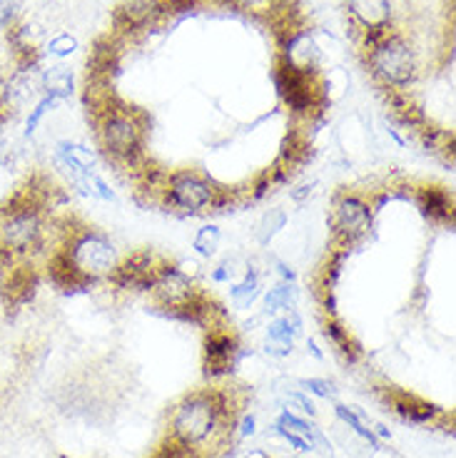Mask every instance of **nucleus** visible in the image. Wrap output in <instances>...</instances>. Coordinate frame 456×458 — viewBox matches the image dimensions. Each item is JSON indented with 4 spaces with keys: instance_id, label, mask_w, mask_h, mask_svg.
<instances>
[{
    "instance_id": "25",
    "label": "nucleus",
    "mask_w": 456,
    "mask_h": 458,
    "mask_svg": "<svg viewBox=\"0 0 456 458\" xmlns=\"http://www.w3.org/2000/svg\"><path fill=\"white\" fill-rule=\"evenodd\" d=\"M56 107H57L56 98H47V95H43V98L33 105V110L28 113V117H25V138H33L35 132H38V127L43 125V120H46L47 114L53 113Z\"/></svg>"
},
{
    "instance_id": "15",
    "label": "nucleus",
    "mask_w": 456,
    "mask_h": 458,
    "mask_svg": "<svg viewBox=\"0 0 456 458\" xmlns=\"http://www.w3.org/2000/svg\"><path fill=\"white\" fill-rule=\"evenodd\" d=\"M264 334H267V342L277 344H289L295 346L297 336H302V319L295 310L285 311V314H277L274 319H270V324L264 327Z\"/></svg>"
},
{
    "instance_id": "27",
    "label": "nucleus",
    "mask_w": 456,
    "mask_h": 458,
    "mask_svg": "<svg viewBox=\"0 0 456 458\" xmlns=\"http://www.w3.org/2000/svg\"><path fill=\"white\" fill-rule=\"evenodd\" d=\"M247 267V264H245ZM245 267L237 262V257H228V259H222V262L217 264L215 269L210 272V279L215 282V284H232L240 272H245Z\"/></svg>"
},
{
    "instance_id": "14",
    "label": "nucleus",
    "mask_w": 456,
    "mask_h": 458,
    "mask_svg": "<svg viewBox=\"0 0 456 458\" xmlns=\"http://www.w3.org/2000/svg\"><path fill=\"white\" fill-rule=\"evenodd\" d=\"M417 205L422 207V215L432 222H446L454 215L452 195L439 187H424L417 192Z\"/></svg>"
},
{
    "instance_id": "35",
    "label": "nucleus",
    "mask_w": 456,
    "mask_h": 458,
    "mask_svg": "<svg viewBox=\"0 0 456 458\" xmlns=\"http://www.w3.org/2000/svg\"><path fill=\"white\" fill-rule=\"evenodd\" d=\"M314 187H317V182L299 184V187H295V190H289V197H292V202H297V205L307 202L309 197H312V192H314Z\"/></svg>"
},
{
    "instance_id": "8",
    "label": "nucleus",
    "mask_w": 456,
    "mask_h": 458,
    "mask_svg": "<svg viewBox=\"0 0 456 458\" xmlns=\"http://www.w3.org/2000/svg\"><path fill=\"white\" fill-rule=\"evenodd\" d=\"M162 259L155 257L152 250H142V252H133L125 259H120L115 275L110 276L117 289H130V292H150L152 286V276L155 269L160 267Z\"/></svg>"
},
{
    "instance_id": "17",
    "label": "nucleus",
    "mask_w": 456,
    "mask_h": 458,
    "mask_svg": "<svg viewBox=\"0 0 456 458\" xmlns=\"http://www.w3.org/2000/svg\"><path fill=\"white\" fill-rule=\"evenodd\" d=\"M297 299H299V289L295 282H277L262 294L264 314H285V311L295 310Z\"/></svg>"
},
{
    "instance_id": "24",
    "label": "nucleus",
    "mask_w": 456,
    "mask_h": 458,
    "mask_svg": "<svg viewBox=\"0 0 456 458\" xmlns=\"http://www.w3.org/2000/svg\"><path fill=\"white\" fill-rule=\"evenodd\" d=\"M18 195H21V187L15 184V172H13L11 160L0 157V209H5Z\"/></svg>"
},
{
    "instance_id": "28",
    "label": "nucleus",
    "mask_w": 456,
    "mask_h": 458,
    "mask_svg": "<svg viewBox=\"0 0 456 458\" xmlns=\"http://www.w3.org/2000/svg\"><path fill=\"white\" fill-rule=\"evenodd\" d=\"M75 50H78V40L70 33L56 35V38H50V43H47V55L57 57V60H65V57L73 55Z\"/></svg>"
},
{
    "instance_id": "38",
    "label": "nucleus",
    "mask_w": 456,
    "mask_h": 458,
    "mask_svg": "<svg viewBox=\"0 0 456 458\" xmlns=\"http://www.w3.org/2000/svg\"><path fill=\"white\" fill-rule=\"evenodd\" d=\"M307 352L314 356L317 361H322V359H324V354L320 352V346H317V342H314V339H307Z\"/></svg>"
},
{
    "instance_id": "9",
    "label": "nucleus",
    "mask_w": 456,
    "mask_h": 458,
    "mask_svg": "<svg viewBox=\"0 0 456 458\" xmlns=\"http://www.w3.org/2000/svg\"><path fill=\"white\" fill-rule=\"evenodd\" d=\"M240 356L237 339L229 332L210 329L205 339V359H207V377H222L229 374Z\"/></svg>"
},
{
    "instance_id": "37",
    "label": "nucleus",
    "mask_w": 456,
    "mask_h": 458,
    "mask_svg": "<svg viewBox=\"0 0 456 458\" xmlns=\"http://www.w3.org/2000/svg\"><path fill=\"white\" fill-rule=\"evenodd\" d=\"M245 11H252V13H264L270 11L274 5V0H237Z\"/></svg>"
},
{
    "instance_id": "4",
    "label": "nucleus",
    "mask_w": 456,
    "mask_h": 458,
    "mask_svg": "<svg viewBox=\"0 0 456 458\" xmlns=\"http://www.w3.org/2000/svg\"><path fill=\"white\" fill-rule=\"evenodd\" d=\"M229 202V195L219 190L210 177L197 170H180L168 174V184L162 190L160 205L168 212H177L185 217H197L207 212H222Z\"/></svg>"
},
{
    "instance_id": "11",
    "label": "nucleus",
    "mask_w": 456,
    "mask_h": 458,
    "mask_svg": "<svg viewBox=\"0 0 456 458\" xmlns=\"http://www.w3.org/2000/svg\"><path fill=\"white\" fill-rule=\"evenodd\" d=\"M320 46L314 43V38L305 30L299 33H292L287 38L285 43V65L295 68L297 72H305V75H312L317 65H320Z\"/></svg>"
},
{
    "instance_id": "20",
    "label": "nucleus",
    "mask_w": 456,
    "mask_h": 458,
    "mask_svg": "<svg viewBox=\"0 0 456 458\" xmlns=\"http://www.w3.org/2000/svg\"><path fill=\"white\" fill-rule=\"evenodd\" d=\"M324 336H327V339L337 346V352L342 356H347L349 361H357V359L362 356V352H359V346H357V342L352 339L349 329H344L337 319H330L324 324Z\"/></svg>"
},
{
    "instance_id": "36",
    "label": "nucleus",
    "mask_w": 456,
    "mask_h": 458,
    "mask_svg": "<svg viewBox=\"0 0 456 458\" xmlns=\"http://www.w3.org/2000/svg\"><path fill=\"white\" fill-rule=\"evenodd\" d=\"M237 434H240V438H247V436H252L254 431H257V419H254V413H245L242 416V421L237 424Z\"/></svg>"
},
{
    "instance_id": "31",
    "label": "nucleus",
    "mask_w": 456,
    "mask_h": 458,
    "mask_svg": "<svg viewBox=\"0 0 456 458\" xmlns=\"http://www.w3.org/2000/svg\"><path fill=\"white\" fill-rule=\"evenodd\" d=\"M274 434L282 436L287 444L295 448V451H299V454H307V451H312V446H309V441H307V438H305V436L289 434V431H285V428H274Z\"/></svg>"
},
{
    "instance_id": "12",
    "label": "nucleus",
    "mask_w": 456,
    "mask_h": 458,
    "mask_svg": "<svg viewBox=\"0 0 456 458\" xmlns=\"http://www.w3.org/2000/svg\"><path fill=\"white\" fill-rule=\"evenodd\" d=\"M260 297H262V275H260L257 267L247 264L240 279H235L229 284V301H232L235 310L250 311Z\"/></svg>"
},
{
    "instance_id": "34",
    "label": "nucleus",
    "mask_w": 456,
    "mask_h": 458,
    "mask_svg": "<svg viewBox=\"0 0 456 458\" xmlns=\"http://www.w3.org/2000/svg\"><path fill=\"white\" fill-rule=\"evenodd\" d=\"M274 272L280 276V282H297L295 267L285 259H274Z\"/></svg>"
},
{
    "instance_id": "5",
    "label": "nucleus",
    "mask_w": 456,
    "mask_h": 458,
    "mask_svg": "<svg viewBox=\"0 0 456 458\" xmlns=\"http://www.w3.org/2000/svg\"><path fill=\"white\" fill-rule=\"evenodd\" d=\"M369 68L382 85L391 90H404L417 81L419 63L414 47L401 35H384L374 47H369Z\"/></svg>"
},
{
    "instance_id": "22",
    "label": "nucleus",
    "mask_w": 456,
    "mask_h": 458,
    "mask_svg": "<svg viewBox=\"0 0 456 458\" xmlns=\"http://www.w3.org/2000/svg\"><path fill=\"white\" fill-rule=\"evenodd\" d=\"M219 244H222V229L217 227V225H202V227L197 229V234H194L193 250L197 257L210 259V257L217 254Z\"/></svg>"
},
{
    "instance_id": "21",
    "label": "nucleus",
    "mask_w": 456,
    "mask_h": 458,
    "mask_svg": "<svg viewBox=\"0 0 456 458\" xmlns=\"http://www.w3.org/2000/svg\"><path fill=\"white\" fill-rule=\"evenodd\" d=\"M394 409H397L404 419L414 421V424H424V421H429V419H434V416L439 413L436 406H432V403H424V401H417L414 396H407V394L397 396V401H394Z\"/></svg>"
},
{
    "instance_id": "18",
    "label": "nucleus",
    "mask_w": 456,
    "mask_h": 458,
    "mask_svg": "<svg viewBox=\"0 0 456 458\" xmlns=\"http://www.w3.org/2000/svg\"><path fill=\"white\" fill-rule=\"evenodd\" d=\"M287 222H289V215H287V209L282 207H272V209H267L262 217L257 219V227H254V242L260 244V247H270L280 234H282V229L287 227Z\"/></svg>"
},
{
    "instance_id": "1",
    "label": "nucleus",
    "mask_w": 456,
    "mask_h": 458,
    "mask_svg": "<svg viewBox=\"0 0 456 458\" xmlns=\"http://www.w3.org/2000/svg\"><path fill=\"white\" fill-rule=\"evenodd\" d=\"M57 257L75 276V282L90 286L95 282H110L117 264H120V250L105 232L92 227L70 229L68 237L63 240V247L57 250Z\"/></svg>"
},
{
    "instance_id": "26",
    "label": "nucleus",
    "mask_w": 456,
    "mask_h": 458,
    "mask_svg": "<svg viewBox=\"0 0 456 458\" xmlns=\"http://www.w3.org/2000/svg\"><path fill=\"white\" fill-rule=\"evenodd\" d=\"M274 428H285L289 434H297V436H305L309 441V434H312V428L314 426L309 424L305 416H297L292 409H282V413L277 416V421H274Z\"/></svg>"
},
{
    "instance_id": "10",
    "label": "nucleus",
    "mask_w": 456,
    "mask_h": 458,
    "mask_svg": "<svg viewBox=\"0 0 456 458\" xmlns=\"http://www.w3.org/2000/svg\"><path fill=\"white\" fill-rule=\"evenodd\" d=\"M53 160L68 172L70 177L75 174H88V172H98L100 165V155L98 149H90L82 142H73V140H60L53 152Z\"/></svg>"
},
{
    "instance_id": "19",
    "label": "nucleus",
    "mask_w": 456,
    "mask_h": 458,
    "mask_svg": "<svg viewBox=\"0 0 456 458\" xmlns=\"http://www.w3.org/2000/svg\"><path fill=\"white\" fill-rule=\"evenodd\" d=\"M40 85H43L47 98H56L57 103L68 100L70 95H73V72L65 65H53V68H47L43 72Z\"/></svg>"
},
{
    "instance_id": "29",
    "label": "nucleus",
    "mask_w": 456,
    "mask_h": 458,
    "mask_svg": "<svg viewBox=\"0 0 456 458\" xmlns=\"http://www.w3.org/2000/svg\"><path fill=\"white\" fill-rule=\"evenodd\" d=\"M299 386L305 394H312L317 399H331L334 396V384L330 378H302Z\"/></svg>"
},
{
    "instance_id": "2",
    "label": "nucleus",
    "mask_w": 456,
    "mask_h": 458,
    "mask_svg": "<svg viewBox=\"0 0 456 458\" xmlns=\"http://www.w3.org/2000/svg\"><path fill=\"white\" fill-rule=\"evenodd\" d=\"M98 142L108 160L137 170L145 165V117L127 107H105L98 117Z\"/></svg>"
},
{
    "instance_id": "13",
    "label": "nucleus",
    "mask_w": 456,
    "mask_h": 458,
    "mask_svg": "<svg viewBox=\"0 0 456 458\" xmlns=\"http://www.w3.org/2000/svg\"><path fill=\"white\" fill-rule=\"evenodd\" d=\"M349 11L354 21L365 30L389 28L391 21V0H349Z\"/></svg>"
},
{
    "instance_id": "33",
    "label": "nucleus",
    "mask_w": 456,
    "mask_h": 458,
    "mask_svg": "<svg viewBox=\"0 0 456 458\" xmlns=\"http://www.w3.org/2000/svg\"><path fill=\"white\" fill-rule=\"evenodd\" d=\"M292 352H295V346H289V344H277L264 339V354L272 356V359H287Z\"/></svg>"
},
{
    "instance_id": "23",
    "label": "nucleus",
    "mask_w": 456,
    "mask_h": 458,
    "mask_svg": "<svg viewBox=\"0 0 456 458\" xmlns=\"http://www.w3.org/2000/svg\"><path fill=\"white\" fill-rule=\"evenodd\" d=\"M334 416H337L347 428H352L354 434L359 436V438H365L369 446H374V448L379 446V438L372 434V428H366L362 413L354 411V409H349V406H344V403H337V406H334Z\"/></svg>"
},
{
    "instance_id": "16",
    "label": "nucleus",
    "mask_w": 456,
    "mask_h": 458,
    "mask_svg": "<svg viewBox=\"0 0 456 458\" xmlns=\"http://www.w3.org/2000/svg\"><path fill=\"white\" fill-rule=\"evenodd\" d=\"M158 13V0H123V5L115 13V21L123 28H142Z\"/></svg>"
},
{
    "instance_id": "3",
    "label": "nucleus",
    "mask_w": 456,
    "mask_h": 458,
    "mask_svg": "<svg viewBox=\"0 0 456 458\" xmlns=\"http://www.w3.org/2000/svg\"><path fill=\"white\" fill-rule=\"evenodd\" d=\"M225 399L219 394H193L175 406L170 419L172 441L187 451H197L210 444L225 424Z\"/></svg>"
},
{
    "instance_id": "7",
    "label": "nucleus",
    "mask_w": 456,
    "mask_h": 458,
    "mask_svg": "<svg viewBox=\"0 0 456 458\" xmlns=\"http://www.w3.org/2000/svg\"><path fill=\"white\" fill-rule=\"evenodd\" d=\"M150 294L155 297L160 310H177V307L190 304L202 292L197 289L193 276L185 275L177 264L160 262V267L155 269V276H152Z\"/></svg>"
},
{
    "instance_id": "30",
    "label": "nucleus",
    "mask_w": 456,
    "mask_h": 458,
    "mask_svg": "<svg viewBox=\"0 0 456 458\" xmlns=\"http://www.w3.org/2000/svg\"><path fill=\"white\" fill-rule=\"evenodd\" d=\"M90 182H92V195H95V199H100V202H115L113 187L105 182V180L100 177V174H98V172H92Z\"/></svg>"
},
{
    "instance_id": "32",
    "label": "nucleus",
    "mask_w": 456,
    "mask_h": 458,
    "mask_svg": "<svg viewBox=\"0 0 456 458\" xmlns=\"http://www.w3.org/2000/svg\"><path fill=\"white\" fill-rule=\"evenodd\" d=\"M23 0H0V25H8L15 18V13L21 11Z\"/></svg>"
},
{
    "instance_id": "6",
    "label": "nucleus",
    "mask_w": 456,
    "mask_h": 458,
    "mask_svg": "<svg viewBox=\"0 0 456 458\" xmlns=\"http://www.w3.org/2000/svg\"><path fill=\"white\" fill-rule=\"evenodd\" d=\"M330 229L340 247H354L374 229V207L357 192H342L331 202Z\"/></svg>"
}]
</instances>
